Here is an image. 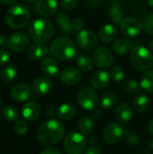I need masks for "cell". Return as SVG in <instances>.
<instances>
[{"label": "cell", "mask_w": 153, "mask_h": 154, "mask_svg": "<svg viewBox=\"0 0 153 154\" xmlns=\"http://www.w3.org/2000/svg\"><path fill=\"white\" fill-rule=\"evenodd\" d=\"M40 154H62L61 152L55 147H47L45 149H43L41 151V152Z\"/></svg>", "instance_id": "43"}, {"label": "cell", "mask_w": 153, "mask_h": 154, "mask_svg": "<svg viewBox=\"0 0 153 154\" xmlns=\"http://www.w3.org/2000/svg\"><path fill=\"white\" fill-rule=\"evenodd\" d=\"M125 142L129 146L136 147L140 143V137L136 133L129 131L125 133Z\"/></svg>", "instance_id": "36"}, {"label": "cell", "mask_w": 153, "mask_h": 154, "mask_svg": "<svg viewBox=\"0 0 153 154\" xmlns=\"http://www.w3.org/2000/svg\"><path fill=\"white\" fill-rule=\"evenodd\" d=\"M116 36H117V29L115 25L111 23L104 24L98 32L99 40L105 43L113 42L116 38Z\"/></svg>", "instance_id": "21"}, {"label": "cell", "mask_w": 153, "mask_h": 154, "mask_svg": "<svg viewBox=\"0 0 153 154\" xmlns=\"http://www.w3.org/2000/svg\"><path fill=\"white\" fill-rule=\"evenodd\" d=\"M84 154H102V152H101V150L97 146H96V145H90L85 151Z\"/></svg>", "instance_id": "44"}, {"label": "cell", "mask_w": 153, "mask_h": 154, "mask_svg": "<svg viewBox=\"0 0 153 154\" xmlns=\"http://www.w3.org/2000/svg\"><path fill=\"white\" fill-rule=\"evenodd\" d=\"M30 45V36L23 32H17L13 33L8 39V47L12 51L22 52L25 51Z\"/></svg>", "instance_id": "12"}, {"label": "cell", "mask_w": 153, "mask_h": 154, "mask_svg": "<svg viewBox=\"0 0 153 154\" xmlns=\"http://www.w3.org/2000/svg\"><path fill=\"white\" fill-rule=\"evenodd\" d=\"M87 145L84 135L78 132L69 133L63 141V149L67 154H82Z\"/></svg>", "instance_id": "6"}, {"label": "cell", "mask_w": 153, "mask_h": 154, "mask_svg": "<svg viewBox=\"0 0 153 154\" xmlns=\"http://www.w3.org/2000/svg\"><path fill=\"white\" fill-rule=\"evenodd\" d=\"M150 147L153 149V140H151V142H150Z\"/></svg>", "instance_id": "54"}, {"label": "cell", "mask_w": 153, "mask_h": 154, "mask_svg": "<svg viewBox=\"0 0 153 154\" xmlns=\"http://www.w3.org/2000/svg\"><path fill=\"white\" fill-rule=\"evenodd\" d=\"M24 2H26L29 5H35V4H37V2L39 1V0H23Z\"/></svg>", "instance_id": "51"}, {"label": "cell", "mask_w": 153, "mask_h": 154, "mask_svg": "<svg viewBox=\"0 0 153 154\" xmlns=\"http://www.w3.org/2000/svg\"><path fill=\"white\" fill-rule=\"evenodd\" d=\"M56 115H57V112L54 109V107H52L50 106H46V108H45V116H46V117H48L50 119H53V117Z\"/></svg>", "instance_id": "42"}, {"label": "cell", "mask_w": 153, "mask_h": 154, "mask_svg": "<svg viewBox=\"0 0 153 154\" xmlns=\"http://www.w3.org/2000/svg\"><path fill=\"white\" fill-rule=\"evenodd\" d=\"M76 43L83 51H89L96 49L97 45V37L88 30H82L76 35Z\"/></svg>", "instance_id": "11"}, {"label": "cell", "mask_w": 153, "mask_h": 154, "mask_svg": "<svg viewBox=\"0 0 153 154\" xmlns=\"http://www.w3.org/2000/svg\"><path fill=\"white\" fill-rule=\"evenodd\" d=\"M50 52L56 60L67 61L77 55V47L70 38L60 36L52 41L50 46Z\"/></svg>", "instance_id": "3"}, {"label": "cell", "mask_w": 153, "mask_h": 154, "mask_svg": "<svg viewBox=\"0 0 153 154\" xmlns=\"http://www.w3.org/2000/svg\"><path fill=\"white\" fill-rule=\"evenodd\" d=\"M116 101H117L116 95L113 92H107L101 97L99 104L103 109L106 110L112 108L116 104Z\"/></svg>", "instance_id": "30"}, {"label": "cell", "mask_w": 153, "mask_h": 154, "mask_svg": "<svg viewBox=\"0 0 153 154\" xmlns=\"http://www.w3.org/2000/svg\"><path fill=\"white\" fill-rule=\"evenodd\" d=\"M78 129L82 134H90L94 130V122L88 116H83L78 121Z\"/></svg>", "instance_id": "31"}, {"label": "cell", "mask_w": 153, "mask_h": 154, "mask_svg": "<svg viewBox=\"0 0 153 154\" xmlns=\"http://www.w3.org/2000/svg\"><path fill=\"white\" fill-rule=\"evenodd\" d=\"M59 10L57 0H39L35 5L36 13L43 17L51 16Z\"/></svg>", "instance_id": "13"}, {"label": "cell", "mask_w": 153, "mask_h": 154, "mask_svg": "<svg viewBox=\"0 0 153 154\" xmlns=\"http://www.w3.org/2000/svg\"><path fill=\"white\" fill-rule=\"evenodd\" d=\"M87 143H89L90 145H95V144H96V143H98L97 137H96V136H91V137H89V138L87 139Z\"/></svg>", "instance_id": "47"}, {"label": "cell", "mask_w": 153, "mask_h": 154, "mask_svg": "<svg viewBox=\"0 0 153 154\" xmlns=\"http://www.w3.org/2000/svg\"><path fill=\"white\" fill-rule=\"evenodd\" d=\"M60 80L67 86H74L81 79V72L78 69L74 67H68L60 73Z\"/></svg>", "instance_id": "15"}, {"label": "cell", "mask_w": 153, "mask_h": 154, "mask_svg": "<svg viewBox=\"0 0 153 154\" xmlns=\"http://www.w3.org/2000/svg\"><path fill=\"white\" fill-rule=\"evenodd\" d=\"M86 24L85 22L83 21V19L79 18V17H76L72 20V29H73V32H78L82 30H85Z\"/></svg>", "instance_id": "39"}, {"label": "cell", "mask_w": 153, "mask_h": 154, "mask_svg": "<svg viewBox=\"0 0 153 154\" xmlns=\"http://www.w3.org/2000/svg\"><path fill=\"white\" fill-rule=\"evenodd\" d=\"M124 90L128 93V94H134V93H137L141 88L140 84L134 80V79H127L124 81Z\"/></svg>", "instance_id": "35"}, {"label": "cell", "mask_w": 153, "mask_h": 154, "mask_svg": "<svg viewBox=\"0 0 153 154\" xmlns=\"http://www.w3.org/2000/svg\"><path fill=\"white\" fill-rule=\"evenodd\" d=\"M150 98L147 95L139 94L133 100V106L136 112L144 113L150 106Z\"/></svg>", "instance_id": "27"}, {"label": "cell", "mask_w": 153, "mask_h": 154, "mask_svg": "<svg viewBox=\"0 0 153 154\" xmlns=\"http://www.w3.org/2000/svg\"><path fill=\"white\" fill-rule=\"evenodd\" d=\"M115 116L120 123L129 122L133 117V109H132L131 106L126 102L120 103L116 106Z\"/></svg>", "instance_id": "22"}, {"label": "cell", "mask_w": 153, "mask_h": 154, "mask_svg": "<svg viewBox=\"0 0 153 154\" xmlns=\"http://www.w3.org/2000/svg\"><path fill=\"white\" fill-rule=\"evenodd\" d=\"M78 104L86 110H94L98 103V97L93 88L83 87L77 94Z\"/></svg>", "instance_id": "7"}, {"label": "cell", "mask_w": 153, "mask_h": 154, "mask_svg": "<svg viewBox=\"0 0 153 154\" xmlns=\"http://www.w3.org/2000/svg\"><path fill=\"white\" fill-rule=\"evenodd\" d=\"M10 96L15 101L24 102L32 97V89L24 83H17L12 87Z\"/></svg>", "instance_id": "14"}, {"label": "cell", "mask_w": 153, "mask_h": 154, "mask_svg": "<svg viewBox=\"0 0 153 154\" xmlns=\"http://www.w3.org/2000/svg\"><path fill=\"white\" fill-rule=\"evenodd\" d=\"M109 81H110V76L105 70H97L94 72L90 79L92 88L96 90L105 89L109 85Z\"/></svg>", "instance_id": "17"}, {"label": "cell", "mask_w": 153, "mask_h": 154, "mask_svg": "<svg viewBox=\"0 0 153 154\" xmlns=\"http://www.w3.org/2000/svg\"><path fill=\"white\" fill-rule=\"evenodd\" d=\"M148 130H149L150 134L153 135V120H151V121L149 123V125H148Z\"/></svg>", "instance_id": "50"}, {"label": "cell", "mask_w": 153, "mask_h": 154, "mask_svg": "<svg viewBox=\"0 0 153 154\" xmlns=\"http://www.w3.org/2000/svg\"><path fill=\"white\" fill-rule=\"evenodd\" d=\"M110 79L115 82V83H120L123 81V79H124V70L123 69V68L119 65H115L114 66L109 73Z\"/></svg>", "instance_id": "34"}, {"label": "cell", "mask_w": 153, "mask_h": 154, "mask_svg": "<svg viewBox=\"0 0 153 154\" xmlns=\"http://www.w3.org/2000/svg\"><path fill=\"white\" fill-rule=\"evenodd\" d=\"M133 49V42L127 38H121L115 41L113 44V51L118 55H125Z\"/></svg>", "instance_id": "23"}, {"label": "cell", "mask_w": 153, "mask_h": 154, "mask_svg": "<svg viewBox=\"0 0 153 154\" xmlns=\"http://www.w3.org/2000/svg\"><path fill=\"white\" fill-rule=\"evenodd\" d=\"M125 135V129L120 123H111L104 130L103 137L106 143L115 144Z\"/></svg>", "instance_id": "10"}, {"label": "cell", "mask_w": 153, "mask_h": 154, "mask_svg": "<svg viewBox=\"0 0 153 154\" xmlns=\"http://www.w3.org/2000/svg\"><path fill=\"white\" fill-rule=\"evenodd\" d=\"M0 105H1V100H0Z\"/></svg>", "instance_id": "55"}, {"label": "cell", "mask_w": 153, "mask_h": 154, "mask_svg": "<svg viewBox=\"0 0 153 154\" xmlns=\"http://www.w3.org/2000/svg\"><path fill=\"white\" fill-rule=\"evenodd\" d=\"M79 0H61L60 5L67 11L73 10L78 5Z\"/></svg>", "instance_id": "40"}, {"label": "cell", "mask_w": 153, "mask_h": 154, "mask_svg": "<svg viewBox=\"0 0 153 154\" xmlns=\"http://www.w3.org/2000/svg\"><path fill=\"white\" fill-rule=\"evenodd\" d=\"M30 18L29 8L23 4H17L8 9L5 16V21L10 28L20 29L28 24Z\"/></svg>", "instance_id": "4"}, {"label": "cell", "mask_w": 153, "mask_h": 154, "mask_svg": "<svg viewBox=\"0 0 153 154\" xmlns=\"http://www.w3.org/2000/svg\"><path fill=\"white\" fill-rule=\"evenodd\" d=\"M2 117L9 122L15 121L19 117V111L14 106H5L1 111Z\"/></svg>", "instance_id": "33"}, {"label": "cell", "mask_w": 153, "mask_h": 154, "mask_svg": "<svg viewBox=\"0 0 153 154\" xmlns=\"http://www.w3.org/2000/svg\"><path fill=\"white\" fill-rule=\"evenodd\" d=\"M149 48H150V51H151L153 53V40L151 41V42H150V45H149Z\"/></svg>", "instance_id": "52"}, {"label": "cell", "mask_w": 153, "mask_h": 154, "mask_svg": "<svg viewBox=\"0 0 153 154\" xmlns=\"http://www.w3.org/2000/svg\"><path fill=\"white\" fill-rule=\"evenodd\" d=\"M37 139L45 145L60 143L65 135V127L56 119H50L42 123L37 130Z\"/></svg>", "instance_id": "1"}, {"label": "cell", "mask_w": 153, "mask_h": 154, "mask_svg": "<svg viewBox=\"0 0 153 154\" xmlns=\"http://www.w3.org/2000/svg\"><path fill=\"white\" fill-rule=\"evenodd\" d=\"M108 16L115 23H120L124 19V13L120 5H112L108 9Z\"/></svg>", "instance_id": "29"}, {"label": "cell", "mask_w": 153, "mask_h": 154, "mask_svg": "<svg viewBox=\"0 0 153 154\" xmlns=\"http://www.w3.org/2000/svg\"><path fill=\"white\" fill-rule=\"evenodd\" d=\"M130 60L135 69L147 71L153 66L152 52L144 46H135L131 51Z\"/></svg>", "instance_id": "5"}, {"label": "cell", "mask_w": 153, "mask_h": 154, "mask_svg": "<svg viewBox=\"0 0 153 154\" xmlns=\"http://www.w3.org/2000/svg\"><path fill=\"white\" fill-rule=\"evenodd\" d=\"M32 89L35 94L39 96L48 95L52 90V83L50 79L44 77L36 78L32 84Z\"/></svg>", "instance_id": "19"}, {"label": "cell", "mask_w": 153, "mask_h": 154, "mask_svg": "<svg viewBox=\"0 0 153 154\" xmlns=\"http://www.w3.org/2000/svg\"><path fill=\"white\" fill-rule=\"evenodd\" d=\"M141 88L150 93L153 92V69H149L145 71V73L142 75L141 83Z\"/></svg>", "instance_id": "32"}, {"label": "cell", "mask_w": 153, "mask_h": 154, "mask_svg": "<svg viewBox=\"0 0 153 154\" xmlns=\"http://www.w3.org/2000/svg\"><path fill=\"white\" fill-rule=\"evenodd\" d=\"M56 22L59 25L60 31L66 34L73 33L72 29V20L65 13H59L56 15Z\"/></svg>", "instance_id": "25"}, {"label": "cell", "mask_w": 153, "mask_h": 154, "mask_svg": "<svg viewBox=\"0 0 153 154\" xmlns=\"http://www.w3.org/2000/svg\"><path fill=\"white\" fill-rule=\"evenodd\" d=\"M77 65L78 69L84 72H89L94 69V60L93 58L88 55H79L77 58Z\"/></svg>", "instance_id": "28"}, {"label": "cell", "mask_w": 153, "mask_h": 154, "mask_svg": "<svg viewBox=\"0 0 153 154\" xmlns=\"http://www.w3.org/2000/svg\"><path fill=\"white\" fill-rule=\"evenodd\" d=\"M3 4L5 5H13L14 4L17 0H0Z\"/></svg>", "instance_id": "49"}, {"label": "cell", "mask_w": 153, "mask_h": 154, "mask_svg": "<svg viewBox=\"0 0 153 154\" xmlns=\"http://www.w3.org/2000/svg\"><path fill=\"white\" fill-rule=\"evenodd\" d=\"M143 29L147 34L153 35V12L147 16L143 24Z\"/></svg>", "instance_id": "38"}, {"label": "cell", "mask_w": 153, "mask_h": 154, "mask_svg": "<svg viewBox=\"0 0 153 154\" xmlns=\"http://www.w3.org/2000/svg\"><path fill=\"white\" fill-rule=\"evenodd\" d=\"M147 3L149 4V5H150V6L153 7V0H147Z\"/></svg>", "instance_id": "53"}, {"label": "cell", "mask_w": 153, "mask_h": 154, "mask_svg": "<svg viewBox=\"0 0 153 154\" xmlns=\"http://www.w3.org/2000/svg\"><path fill=\"white\" fill-rule=\"evenodd\" d=\"M55 32L53 23L48 19H35L28 26L30 38L37 43H45L51 39Z\"/></svg>", "instance_id": "2"}, {"label": "cell", "mask_w": 153, "mask_h": 154, "mask_svg": "<svg viewBox=\"0 0 153 154\" xmlns=\"http://www.w3.org/2000/svg\"><path fill=\"white\" fill-rule=\"evenodd\" d=\"M50 52V48L45 43H33L30 46L27 55L32 61H38L44 59Z\"/></svg>", "instance_id": "16"}, {"label": "cell", "mask_w": 153, "mask_h": 154, "mask_svg": "<svg viewBox=\"0 0 153 154\" xmlns=\"http://www.w3.org/2000/svg\"><path fill=\"white\" fill-rule=\"evenodd\" d=\"M14 130L18 135H24L28 132V125L23 120H18L14 125Z\"/></svg>", "instance_id": "37"}, {"label": "cell", "mask_w": 153, "mask_h": 154, "mask_svg": "<svg viewBox=\"0 0 153 154\" xmlns=\"http://www.w3.org/2000/svg\"><path fill=\"white\" fill-rule=\"evenodd\" d=\"M17 75V69L14 65H6L1 70V79L6 85L12 84L16 79Z\"/></svg>", "instance_id": "26"}, {"label": "cell", "mask_w": 153, "mask_h": 154, "mask_svg": "<svg viewBox=\"0 0 153 154\" xmlns=\"http://www.w3.org/2000/svg\"><path fill=\"white\" fill-rule=\"evenodd\" d=\"M6 45H8V40L6 39L5 36L0 33V47L6 46Z\"/></svg>", "instance_id": "46"}, {"label": "cell", "mask_w": 153, "mask_h": 154, "mask_svg": "<svg viewBox=\"0 0 153 154\" xmlns=\"http://www.w3.org/2000/svg\"><path fill=\"white\" fill-rule=\"evenodd\" d=\"M11 58V53L7 50H0V65L6 64Z\"/></svg>", "instance_id": "41"}, {"label": "cell", "mask_w": 153, "mask_h": 154, "mask_svg": "<svg viewBox=\"0 0 153 154\" xmlns=\"http://www.w3.org/2000/svg\"><path fill=\"white\" fill-rule=\"evenodd\" d=\"M41 69L42 73L49 78H55L60 70V66L57 60L50 57H45L41 60Z\"/></svg>", "instance_id": "18"}, {"label": "cell", "mask_w": 153, "mask_h": 154, "mask_svg": "<svg viewBox=\"0 0 153 154\" xmlns=\"http://www.w3.org/2000/svg\"><path fill=\"white\" fill-rule=\"evenodd\" d=\"M76 113L77 108L75 105L70 102L61 104L57 110V116L60 120H69L76 115Z\"/></svg>", "instance_id": "24"}, {"label": "cell", "mask_w": 153, "mask_h": 154, "mask_svg": "<svg viewBox=\"0 0 153 154\" xmlns=\"http://www.w3.org/2000/svg\"><path fill=\"white\" fill-rule=\"evenodd\" d=\"M41 113V108L39 105L35 102H28L24 104V106L22 108V116L23 117L29 122L35 121Z\"/></svg>", "instance_id": "20"}, {"label": "cell", "mask_w": 153, "mask_h": 154, "mask_svg": "<svg viewBox=\"0 0 153 154\" xmlns=\"http://www.w3.org/2000/svg\"><path fill=\"white\" fill-rule=\"evenodd\" d=\"M93 60L97 68L107 69L114 64L115 58L107 47L101 45L95 49L93 52Z\"/></svg>", "instance_id": "8"}, {"label": "cell", "mask_w": 153, "mask_h": 154, "mask_svg": "<svg viewBox=\"0 0 153 154\" xmlns=\"http://www.w3.org/2000/svg\"><path fill=\"white\" fill-rule=\"evenodd\" d=\"M102 116V113L100 112V110L98 108H95L94 110H92V116L95 119H99Z\"/></svg>", "instance_id": "45"}, {"label": "cell", "mask_w": 153, "mask_h": 154, "mask_svg": "<svg viewBox=\"0 0 153 154\" xmlns=\"http://www.w3.org/2000/svg\"><path fill=\"white\" fill-rule=\"evenodd\" d=\"M119 28L122 34L132 38L138 36L142 32L143 25L142 22L135 17H125L119 23Z\"/></svg>", "instance_id": "9"}, {"label": "cell", "mask_w": 153, "mask_h": 154, "mask_svg": "<svg viewBox=\"0 0 153 154\" xmlns=\"http://www.w3.org/2000/svg\"><path fill=\"white\" fill-rule=\"evenodd\" d=\"M137 154H151V153H150V152H149V150H148V149H146V148H141V149L139 150V152H138V153Z\"/></svg>", "instance_id": "48"}]
</instances>
